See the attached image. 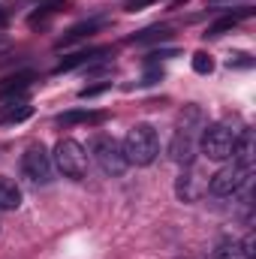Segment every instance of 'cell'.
<instances>
[{"label":"cell","instance_id":"17","mask_svg":"<svg viewBox=\"0 0 256 259\" xmlns=\"http://www.w3.org/2000/svg\"><path fill=\"white\" fill-rule=\"evenodd\" d=\"M169 36H172V30H169V27H160V24H157V27H148V30H142V33L130 36L127 42H133V46H142V42H157V39L163 42V39H169Z\"/></svg>","mask_w":256,"mask_h":259},{"label":"cell","instance_id":"16","mask_svg":"<svg viewBox=\"0 0 256 259\" xmlns=\"http://www.w3.org/2000/svg\"><path fill=\"white\" fill-rule=\"evenodd\" d=\"M214 259H253V250L244 244V241H223L217 247Z\"/></svg>","mask_w":256,"mask_h":259},{"label":"cell","instance_id":"20","mask_svg":"<svg viewBox=\"0 0 256 259\" xmlns=\"http://www.w3.org/2000/svg\"><path fill=\"white\" fill-rule=\"evenodd\" d=\"M109 88H112V81H103V84H94V88H81L78 97L88 100V97H97V94H103V91H109Z\"/></svg>","mask_w":256,"mask_h":259},{"label":"cell","instance_id":"21","mask_svg":"<svg viewBox=\"0 0 256 259\" xmlns=\"http://www.w3.org/2000/svg\"><path fill=\"white\" fill-rule=\"evenodd\" d=\"M229 66H241V69H250V66H253V58H250V55H244V52H238V55H232V58H229Z\"/></svg>","mask_w":256,"mask_h":259},{"label":"cell","instance_id":"14","mask_svg":"<svg viewBox=\"0 0 256 259\" xmlns=\"http://www.w3.org/2000/svg\"><path fill=\"white\" fill-rule=\"evenodd\" d=\"M100 27H103V18H91V21H81V24H75L72 30H66L64 36H61V42H58V46H72V42H78V39H84V36L97 33Z\"/></svg>","mask_w":256,"mask_h":259},{"label":"cell","instance_id":"23","mask_svg":"<svg viewBox=\"0 0 256 259\" xmlns=\"http://www.w3.org/2000/svg\"><path fill=\"white\" fill-rule=\"evenodd\" d=\"M6 21H9V9L0 6V27H6Z\"/></svg>","mask_w":256,"mask_h":259},{"label":"cell","instance_id":"5","mask_svg":"<svg viewBox=\"0 0 256 259\" xmlns=\"http://www.w3.org/2000/svg\"><path fill=\"white\" fill-rule=\"evenodd\" d=\"M55 166L64 172L66 178L81 181L88 175V151L75 139H61L55 145Z\"/></svg>","mask_w":256,"mask_h":259},{"label":"cell","instance_id":"10","mask_svg":"<svg viewBox=\"0 0 256 259\" xmlns=\"http://www.w3.org/2000/svg\"><path fill=\"white\" fill-rule=\"evenodd\" d=\"M250 15H253V6H241L238 12H229V15H223L220 21H214V24L208 27V33H205V36H223V33H229L241 18H250Z\"/></svg>","mask_w":256,"mask_h":259},{"label":"cell","instance_id":"6","mask_svg":"<svg viewBox=\"0 0 256 259\" xmlns=\"http://www.w3.org/2000/svg\"><path fill=\"white\" fill-rule=\"evenodd\" d=\"M250 166H241V163H229V166H223L220 172H214L211 175V181H208V190L211 196H232L238 193L244 184H247V178H250Z\"/></svg>","mask_w":256,"mask_h":259},{"label":"cell","instance_id":"4","mask_svg":"<svg viewBox=\"0 0 256 259\" xmlns=\"http://www.w3.org/2000/svg\"><path fill=\"white\" fill-rule=\"evenodd\" d=\"M235 139H238V133L229 130L226 124H205V127H202V136H199V151H202L208 160L223 163V160L232 157Z\"/></svg>","mask_w":256,"mask_h":259},{"label":"cell","instance_id":"19","mask_svg":"<svg viewBox=\"0 0 256 259\" xmlns=\"http://www.w3.org/2000/svg\"><path fill=\"white\" fill-rule=\"evenodd\" d=\"M24 118H30V106H18V109H9L0 121H6V124H18V121H24Z\"/></svg>","mask_w":256,"mask_h":259},{"label":"cell","instance_id":"12","mask_svg":"<svg viewBox=\"0 0 256 259\" xmlns=\"http://www.w3.org/2000/svg\"><path fill=\"white\" fill-rule=\"evenodd\" d=\"M21 205V190L12 178L0 175V211H15Z\"/></svg>","mask_w":256,"mask_h":259},{"label":"cell","instance_id":"1","mask_svg":"<svg viewBox=\"0 0 256 259\" xmlns=\"http://www.w3.org/2000/svg\"><path fill=\"white\" fill-rule=\"evenodd\" d=\"M205 127L202 121V112L196 106H187L181 112V121L175 127V136L169 142V160L178 163V166H193L196 160V151H199V130Z\"/></svg>","mask_w":256,"mask_h":259},{"label":"cell","instance_id":"8","mask_svg":"<svg viewBox=\"0 0 256 259\" xmlns=\"http://www.w3.org/2000/svg\"><path fill=\"white\" fill-rule=\"evenodd\" d=\"M109 55V49H91V52H75L64 58L61 64L55 66V72H69V69H78V66H94L97 61H103Z\"/></svg>","mask_w":256,"mask_h":259},{"label":"cell","instance_id":"22","mask_svg":"<svg viewBox=\"0 0 256 259\" xmlns=\"http://www.w3.org/2000/svg\"><path fill=\"white\" fill-rule=\"evenodd\" d=\"M151 3H157V0H124V9L127 12H139V9H148Z\"/></svg>","mask_w":256,"mask_h":259},{"label":"cell","instance_id":"24","mask_svg":"<svg viewBox=\"0 0 256 259\" xmlns=\"http://www.w3.org/2000/svg\"><path fill=\"white\" fill-rule=\"evenodd\" d=\"M208 3H214V6H217V3H226V0H208Z\"/></svg>","mask_w":256,"mask_h":259},{"label":"cell","instance_id":"3","mask_svg":"<svg viewBox=\"0 0 256 259\" xmlns=\"http://www.w3.org/2000/svg\"><path fill=\"white\" fill-rule=\"evenodd\" d=\"M91 157H94L97 166H100L106 175H112V178H121L130 166L127 157H124V145H121L115 136H109V133H97V136L91 139Z\"/></svg>","mask_w":256,"mask_h":259},{"label":"cell","instance_id":"7","mask_svg":"<svg viewBox=\"0 0 256 259\" xmlns=\"http://www.w3.org/2000/svg\"><path fill=\"white\" fill-rule=\"evenodd\" d=\"M21 175L33 184H49L52 181V154L42 145H30L21 154Z\"/></svg>","mask_w":256,"mask_h":259},{"label":"cell","instance_id":"9","mask_svg":"<svg viewBox=\"0 0 256 259\" xmlns=\"http://www.w3.org/2000/svg\"><path fill=\"white\" fill-rule=\"evenodd\" d=\"M202 190H208V184L196 172H184L178 178V184H175V193H178V199H184V202H196L202 196Z\"/></svg>","mask_w":256,"mask_h":259},{"label":"cell","instance_id":"13","mask_svg":"<svg viewBox=\"0 0 256 259\" xmlns=\"http://www.w3.org/2000/svg\"><path fill=\"white\" fill-rule=\"evenodd\" d=\"M232 160L241 163V166H250V169H253V133H250V130H244V133L235 139Z\"/></svg>","mask_w":256,"mask_h":259},{"label":"cell","instance_id":"15","mask_svg":"<svg viewBox=\"0 0 256 259\" xmlns=\"http://www.w3.org/2000/svg\"><path fill=\"white\" fill-rule=\"evenodd\" d=\"M30 81H33V72H18V75H9V78L0 84V100H9V97H15V94L27 91V88H30Z\"/></svg>","mask_w":256,"mask_h":259},{"label":"cell","instance_id":"2","mask_svg":"<svg viewBox=\"0 0 256 259\" xmlns=\"http://www.w3.org/2000/svg\"><path fill=\"white\" fill-rule=\"evenodd\" d=\"M121 145H124L127 163H133V166H151L160 157V136L151 124H136Z\"/></svg>","mask_w":256,"mask_h":259},{"label":"cell","instance_id":"18","mask_svg":"<svg viewBox=\"0 0 256 259\" xmlns=\"http://www.w3.org/2000/svg\"><path fill=\"white\" fill-rule=\"evenodd\" d=\"M193 69H196L199 75H208V72H214V61H211V55H205V52H196V55H193Z\"/></svg>","mask_w":256,"mask_h":259},{"label":"cell","instance_id":"11","mask_svg":"<svg viewBox=\"0 0 256 259\" xmlns=\"http://www.w3.org/2000/svg\"><path fill=\"white\" fill-rule=\"evenodd\" d=\"M106 121V112H84V109H75V112H64L58 115V124L61 127H75V124H103Z\"/></svg>","mask_w":256,"mask_h":259}]
</instances>
